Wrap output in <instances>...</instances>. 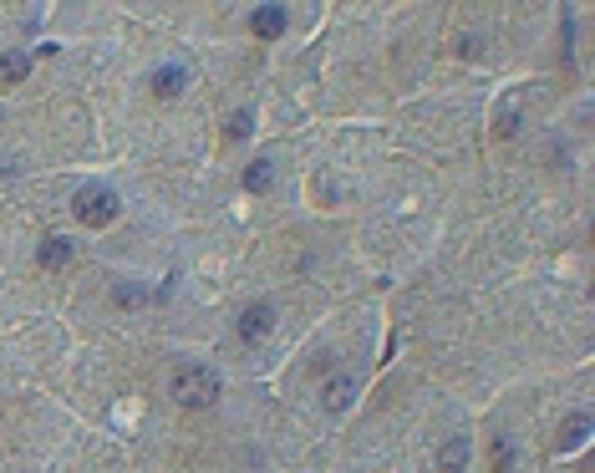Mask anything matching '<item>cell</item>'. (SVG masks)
<instances>
[{
  "label": "cell",
  "instance_id": "cell-1",
  "mask_svg": "<svg viewBox=\"0 0 595 473\" xmlns=\"http://www.w3.org/2000/svg\"><path fill=\"white\" fill-rule=\"evenodd\" d=\"M168 392H174V402L188 407V413H204V407L219 402V372L204 367V361H178V367L168 372Z\"/></svg>",
  "mask_w": 595,
  "mask_h": 473
},
{
  "label": "cell",
  "instance_id": "cell-2",
  "mask_svg": "<svg viewBox=\"0 0 595 473\" xmlns=\"http://www.w3.org/2000/svg\"><path fill=\"white\" fill-rule=\"evenodd\" d=\"M72 214H77L81 224L102 229V224L117 219V193H112L107 183H81V188L72 193Z\"/></svg>",
  "mask_w": 595,
  "mask_h": 473
},
{
  "label": "cell",
  "instance_id": "cell-3",
  "mask_svg": "<svg viewBox=\"0 0 595 473\" xmlns=\"http://www.w3.org/2000/svg\"><path fill=\"white\" fill-rule=\"evenodd\" d=\"M275 320H280L275 300H249V306L235 316V336H240V341H265V336L275 331Z\"/></svg>",
  "mask_w": 595,
  "mask_h": 473
},
{
  "label": "cell",
  "instance_id": "cell-4",
  "mask_svg": "<svg viewBox=\"0 0 595 473\" xmlns=\"http://www.w3.org/2000/svg\"><path fill=\"white\" fill-rule=\"evenodd\" d=\"M356 377L351 372H331V382L321 387V407H326V413L331 417H341V413H351V402H356Z\"/></svg>",
  "mask_w": 595,
  "mask_h": 473
},
{
  "label": "cell",
  "instance_id": "cell-5",
  "mask_svg": "<svg viewBox=\"0 0 595 473\" xmlns=\"http://www.w3.org/2000/svg\"><path fill=\"white\" fill-rule=\"evenodd\" d=\"M188 87V67L183 61H163V67H153V97H183Z\"/></svg>",
  "mask_w": 595,
  "mask_h": 473
},
{
  "label": "cell",
  "instance_id": "cell-6",
  "mask_svg": "<svg viewBox=\"0 0 595 473\" xmlns=\"http://www.w3.org/2000/svg\"><path fill=\"white\" fill-rule=\"evenodd\" d=\"M285 20H290L285 6H254V11H249V31L265 36V41H275V36L285 31Z\"/></svg>",
  "mask_w": 595,
  "mask_h": 473
},
{
  "label": "cell",
  "instance_id": "cell-7",
  "mask_svg": "<svg viewBox=\"0 0 595 473\" xmlns=\"http://www.w3.org/2000/svg\"><path fill=\"white\" fill-rule=\"evenodd\" d=\"M488 458H494L499 473H514V463H519V438L509 433V427H499L494 443H488Z\"/></svg>",
  "mask_w": 595,
  "mask_h": 473
},
{
  "label": "cell",
  "instance_id": "cell-8",
  "mask_svg": "<svg viewBox=\"0 0 595 473\" xmlns=\"http://www.w3.org/2000/svg\"><path fill=\"white\" fill-rule=\"evenodd\" d=\"M469 453H473V448H469V438H448V443L438 448V463H443V473H463V468H469Z\"/></svg>",
  "mask_w": 595,
  "mask_h": 473
},
{
  "label": "cell",
  "instance_id": "cell-9",
  "mask_svg": "<svg viewBox=\"0 0 595 473\" xmlns=\"http://www.w3.org/2000/svg\"><path fill=\"white\" fill-rule=\"evenodd\" d=\"M72 254H77V250H72L67 234H51V240H41V265H46V270H61Z\"/></svg>",
  "mask_w": 595,
  "mask_h": 473
},
{
  "label": "cell",
  "instance_id": "cell-10",
  "mask_svg": "<svg viewBox=\"0 0 595 473\" xmlns=\"http://www.w3.org/2000/svg\"><path fill=\"white\" fill-rule=\"evenodd\" d=\"M270 179H275V163H270V158H254V163L244 168V188H249V193H265Z\"/></svg>",
  "mask_w": 595,
  "mask_h": 473
},
{
  "label": "cell",
  "instance_id": "cell-11",
  "mask_svg": "<svg viewBox=\"0 0 595 473\" xmlns=\"http://www.w3.org/2000/svg\"><path fill=\"white\" fill-rule=\"evenodd\" d=\"M26 77H31V56H26V51L0 56V82H26Z\"/></svg>",
  "mask_w": 595,
  "mask_h": 473
},
{
  "label": "cell",
  "instance_id": "cell-12",
  "mask_svg": "<svg viewBox=\"0 0 595 473\" xmlns=\"http://www.w3.org/2000/svg\"><path fill=\"white\" fill-rule=\"evenodd\" d=\"M224 133H229V138H235V143H244V138L254 133V112H249V107H240V112H235V117H229V127H224Z\"/></svg>",
  "mask_w": 595,
  "mask_h": 473
},
{
  "label": "cell",
  "instance_id": "cell-13",
  "mask_svg": "<svg viewBox=\"0 0 595 473\" xmlns=\"http://www.w3.org/2000/svg\"><path fill=\"white\" fill-rule=\"evenodd\" d=\"M112 295H117V306H148L153 300V290H138V285H112Z\"/></svg>",
  "mask_w": 595,
  "mask_h": 473
},
{
  "label": "cell",
  "instance_id": "cell-14",
  "mask_svg": "<svg viewBox=\"0 0 595 473\" xmlns=\"http://www.w3.org/2000/svg\"><path fill=\"white\" fill-rule=\"evenodd\" d=\"M585 438H590V417L580 413L575 422H570V433H565V448H575V443H585Z\"/></svg>",
  "mask_w": 595,
  "mask_h": 473
},
{
  "label": "cell",
  "instance_id": "cell-15",
  "mask_svg": "<svg viewBox=\"0 0 595 473\" xmlns=\"http://www.w3.org/2000/svg\"><path fill=\"white\" fill-rule=\"evenodd\" d=\"M514 122H519V112H514V107H504V112H499V133H514Z\"/></svg>",
  "mask_w": 595,
  "mask_h": 473
}]
</instances>
